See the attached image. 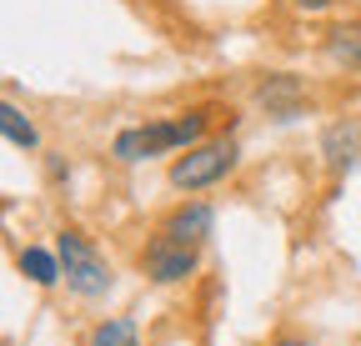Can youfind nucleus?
<instances>
[{
  "instance_id": "obj_12",
  "label": "nucleus",
  "mask_w": 361,
  "mask_h": 346,
  "mask_svg": "<svg viewBox=\"0 0 361 346\" xmlns=\"http://www.w3.org/2000/svg\"><path fill=\"white\" fill-rule=\"evenodd\" d=\"M45 176H51V181H66V176H71V166H66L61 156H45Z\"/></svg>"
},
{
  "instance_id": "obj_11",
  "label": "nucleus",
  "mask_w": 361,
  "mask_h": 346,
  "mask_svg": "<svg viewBox=\"0 0 361 346\" xmlns=\"http://www.w3.org/2000/svg\"><path fill=\"white\" fill-rule=\"evenodd\" d=\"M135 341H141V331H135L130 316H111L90 331V346H135Z\"/></svg>"
},
{
  "instance_id": "obj_4",
  "label": "nucleus",
  "mask_w": 361,
  "mask_h": 346,
  "mask_svg": "<svg viewBox=\"0 0 361 346\" xmlns=\"http://www.w3.org/2000/svg\"><path fill=\"white\" fill-rule=\"evenodd\" d=\"M111 151H116V161H126V166H141V161H156V156H166V151H180L176 121H146V125H126V131H116Z\"/></svg>"
},
{
  "instance_id": "obj_3",
  "label": "nucleus",
  "mask_w": 361,
  "mask_h": 346,
  "mask_svg": "<svg viewBox=\"0 0 361 346\" xmlns=\"http://www.w3.org/2000/svg\"><path fill=\"white\" fill-rule=\"evenodd\" d=\"M201 266V246H180L171 241L166 231H156L141 251V271L156 281V286H180V281H191Z\"/></svg>"
},
{
  "instance_id": "obj_1",
  "label": "nucleus",
  "mask_w": 361,
  "mask_h": 346,
  "mask_svg": "<svg viewBox=\"0 0 361 346\" xmlns=\"http://www.w3.org/2000/svg\"><path fill=\"white\" fill-rule=\"evenodd\" d=\"M56 256H61V276H66V291H75L80 301H96L111 291V266H106V256L90 246L85 231L66 226L56 236Z\"/></svg>"
},
{
  "instance_id": "obj_6",
  "label": "nucleus",
  "mask_w": 361,
  "mask_h": 346,
  "mask_svg": "<svg viewBox=\"0 0 361 346\" xmlns=\"http://www.w3.org/2000/svg\"><path fill=\"white\" fill-rule=\"evenodd\" d=\"M256 101L266 106V116L271 121H296L301 111H306V85L291 75V70H276V75H266L261 85H256Z\"/></svg>"
},
{
  "instance_id": "obj_14",
  "label": "nucleus",
  "mask_w": 361,
  "mask_h": 346,
  "mask_svg": "<svg viewBox=\"0 0 361 346\" xmlns=\"http://www.w3.org/2000/svg\"><path fill=\"white\" fill-rule=\"evenodd\" d=\"M271 346H316V341H306V336H276Z\"/></svg>"
},
{
  "instance_id": "obj_7",
  "label": "nucleus",
  "mask_w": 361,
  "mask_h": 346,
  "mask_svg": "<svg viewBox=\"0 0 361 346\" xmlns=\"http://www.w3.org/2000/svg\"><path fill=\"white\" fill-rule=\"evenodd\" d=\"M161 231L171 241H180V246H206L211 231H216V211L206 201H186V206H176L166 221H161Z\"/></svg>"
},
{
  "instance_id": "obj_9",
  "label": "nucleus",
  "mask_w": 361,
  "mask_h": 346,
  "mask_svg": "<svg viewBox=\"0 0 361 346\" xmlns=\"http://www.w3.org/2000/svg\"><path fill=\"white\" fill-rule=\"evenodd\" d=\"M0 136H6L11 146H20V151H35V146H40L35 121H30L20 106H11V101H0Z\"/></svg>"
},
{
  "instance_id": "obj_10",
  "label": "nucleus",
  "mask_w": 361,
  "mask_h": 346,
  "mask_svg": "<svg viewBox=\"0 0 361 346\" xmlns=\"http://www.w3.org/2000/svg\"><path fill=\"white\" fill-rule=\"evenodd\" d=\"M20 271H25L35 286H56V281H66V276H61V256L45 251V246H25V251H20Z\"/></svg>"
},
{
  "instance_id": "obj_5",
  "label": "nucleus",
  "mask_w": 361,
  "mask_h": 346,
  "mask_svg": "<svg viewBox=\"0 0 361 346\" xmlns=\"http://www.w3.org/2000/svg\"><path fill=\"white\" fill-rule=\"evenodd\" d=\"M322 161L331 176H351L361 171V121H331L322 131Z\"/></svg>"
},
{
  "instance_id": "obj_13",
  "label": "nucleus",
  "mask_w": 361,
  "mask_h": 346,
  "mask_svg": "<svg viewBox=\"0 0 361 346\" xmlns=\"http://www.w3.org/2000/svg\"><path fill=\"white\" fill-rule=\"evenodd\" d=\"M291 6H296V11H306V16H316V11H331L336 0H291Z\"/></svg>"
},
{
  "instance_id": "obj_2",
  "label": "nucleus",
  "mask_w": 361,
  "mask_h": 346,
  "mask_svg": "<svg viewBox=\"0 0 361 346\" xmlns=\"http://www.w3.org/2000/svg\"><path fill=\"white\" fill-rule=\"evenodd\" d=\"M236 161H241V151H236L231 136L196 141V146H186V156L171 161V186L176 191H206V186H216V181L231 176Z\"/></svg>"
},
{
  "instance_id": "obj_8",
  "label": "nucleus",
  "mask_w": 361,
  "mask_h": 346,
  "mask_svg": "<svg viewBox=\"0 0 361 346\" xmlns=\"http://www.w3.org/2000/svg\"><path fill=\"white\" fill-rule=\"evenodd\" d=\"M326 61L341 70H361V25H331L326 30Z\"/></svg>"
}]
</instances>
